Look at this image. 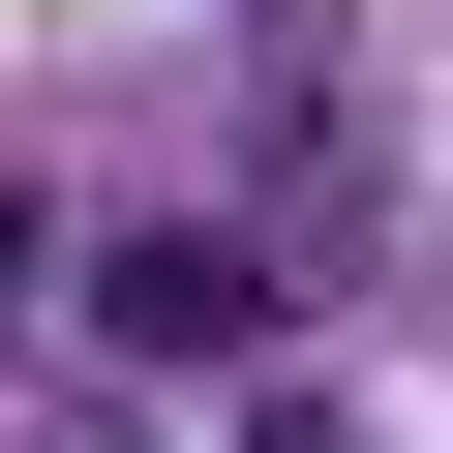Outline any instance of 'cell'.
I'll return each instance as SVG.
<instances>
[{"label": "cell", "mask_w": 453, "mask_h": 453, "mask_svg": "<svg viewBox=\"0 0 453 453\" xmlns=\"http://www.w3.org/2000/svg\"><path fill=\"white\" fill-rule=\"evenodd\" d=\"M91 333H121V363H242V333H273V242L151 211V242H91Z\"/></svg>", "instance_id": "obj_1"}, {"label": "cell", "mask_w": 453, "mask_h": 453, "mask_svg": "<svg viewBox=\"0 0 453 453\" xmlns=\"http://www.w3.org/2000/svg\"><path fill=\"white\" fill-rule=\"evenodd\" d=\"M0 303H31V211H0Z\"/></svg>", "instance_id": "obj_2"}]
</instances>
